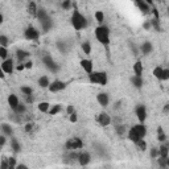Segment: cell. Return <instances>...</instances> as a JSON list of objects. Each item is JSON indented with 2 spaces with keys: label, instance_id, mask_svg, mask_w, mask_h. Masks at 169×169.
I'll return each mask as SVG.
<instances>
[{
  "label": "cell",
  "instance_id": "6da1fadb",
  "mask_svg": "<svg viewBox=\"0 0 169 169\" xmlns=\"http://www.w3.org/2000/svg\"><path fill=\"white\" fill-rule=\"evenodd\" d=\"M71 25L76 30H82L87 27V18L79 11L74 9L73 15H71Z\"/></svg>",
  "mask_w": 169,
  "mask_h": 169
},
{
  "label": "cell",
  "instance_id": "7a4b0ae2",
  "mask_svg": "<svg viewBox=\"0 0 169 169\" xmlns=\"http://www.w3.org/2000/svg\"><path fill=\"white\" fill-rule=\"evenodd\" d=\"M95 39L102 45H108L110 44V29L106 25H99L95 28Z\"/></svg>",
  "mask_w": 169,
  "mask_h": 169
},
{
  "label": "cell",
  "instance_id": "3957f363",
  "mask_svg": "<svg viewBox=\"0 0 169 169\" xmlns=\"http://www.w3.org/2000/svg\"><path fill=\"white\" fill-rule=\"evenodd\" d=\"M89 81L94 85H101V86H106L107 85V81H108V77H107V73L106 71H91L89 74Z\"/></svg>",
  "mask_w": 169,
  "mask_h": 169
},
{
  "label": "cell",
  "instance_id": "277c9868",
  "mask_svg": "<svg viewBox=\"0 0 169 169\" xmlns=\"http://www.w3.org/2000/svg\"><path fill=\"white\" fill-rule=\"evenodd\" d=\"M82 147H83V141L79 137H70L65 144V148L67 151H78Z\"/></svg>",
  "mask_w": 169,
  "mask_h": 169
},
{
  "label": "cell",
  "instance_id": "5b68a950",
  "mask_svg": "<svg viewBox=\"0 0 169 169\" xmlns=\"http://www.w3.org/2000/svg\"><path fill=\"white\" fill-rule=\"evenodd\" d=\"M24 37H25L27 40H29V41H34V40H37L40 37V32H39V29H37V28L30 25V27H28L25 29V32H24Z\"/></svg>",
  "mask_w": 169,
  "mask_h": 169
},
{
  "label": "cell",
  "instance_id": "8992f818",
  "mask_svg": "<svg viewBox=\"0 0 169 169\" xmlns=\"http://www.w3.org/2000/svg\"><path fill=\"white\" fill-rule=\"evenodd\" d=\"M65 87H66V83L64 82V81L55 79V81H53V82L49 83L48 89H49V91H50V92H58V91L65 90Z\"/></svg>",
  "mask_w": 169,
  "mask_h": 169
},
{
  "label": "cell",
  "instance_id": "52a82bcc",
  "mask_svg": "<svg viewBox=\"0 0 169 169\" xmlns=\"http://www.w3.org/2000/svg\"><path fill=\"white\" fill-rule=\"evenodd\" d=\"M42 62H44V65H45L50 71H53V73H57L58 71V65L55 64L54 60L50 57V55H45V57L42 58Z\"/></svg>",
  "mask_w": 169,
  "mask_h": 169
},
{
  "label": "cell",
  "instance_id": "ba28073f",
  "mask_svg": "<svg viewBox=\"0 0 169 169\" xmlns=\"http://www.w3.org/2000/svg\"><path fill=\"white\" fill-rule=\"evenodd\" d=\"M135 112H136V116H137V119H139L140 123L145 122V119H147V108H145V106L139 104V106L136 107Z\"/></svg>",
  "mask_w": 169,
  "mask_h": 169
},
{
  "label": "cell",
  "instance_id": "9c48e42d",
  "mask_svg": "<svg viewBox=\"0 0 169 169\" xmlns=\"http://www.w3.org/2000/svg\"><path fill=\"white\" fill-rule=\"evenodd\" d=\"M0 66H2L3 71L5 74H12V73H13V61H12L11 58H5Z\"/></svg>",
  "mask_w": 169,
  "mask_h": 169
},
{
  "label": "cell",
  "instance_id": "30bf717a",
  "mask_svg": "<svg viewBox=\"0 0 169 169\" xmlns=\"http://www.w3.org/2000/svg\"><path fill=\"white\" fill-rule=\"evenodd\" d=\"M97 119H98V123L101 124V126H103V127H107L108 124L111 123V116L107 114V112H101Z\"/></svg>",
  "mask_w": 169,
  "mask_h": 169
},
{
  "label": "cell",
  "instance_id": "8fae6325",
  "mask_svg": "<svg viewBox=\"0 0 169 169\" xmlns=\"http://www.w3.org/2000/svg\"><path fill=\"white\" fill-rule=\"evenodd\" d=\"M79 161V165H82V166H86V165H89L90 164V161H91V156L89 152H82V153H79L78 155V159Z\"/></svg>",
  "mask_w": 169,
  "mask_h": 169
},
{
  "label": "cell",
  "instance_id": "7c38bea8",
  "mask_svg": "<svg viewBox=\"0 0 169 169\" xmlns=\"http://www.w3.org/2000/svg\"><path fill=\"white\" fill-rule=\"evenodd\" d=\"M97 101L101 106H103V107H107L110 103V97L107 92H99L97 95Z\"/></svg>",
  "mask_w": 169,
  "mask_h": 169
},
{
  "label": "cell",
  "instance_id": "4fadbf2b",
  "mask_svg": "<svg viewBox=\"0 0 169 169\" xmlns=\"http://www.w3.org/2000/svg\"><path fill=\"white\" fill-rule=\"evenodd\" d=\"M134 129L136 131V134L139 135L140 139H144L147 135V127L144 126V123H139V124H136V126H134Z\"/></svg>",
  "mask_w": 169,
  "mask_h": 169
},
{
  "label": "cell",
  "instance_id": "5bb4252c",
  "mask_svg": "<svg viewBox=\"0 0 169 169\" xmlns=\"http://www.w3.org/2000/svg\"><path fill=\"white\" fill-rule=\"evenodd\" d=\"M81 67H82L87 74H90V73L94 70L92 61H91V60H82V61H81Z\"/></svg>",
  "mask_w": 169,
  "mask_h": 169
},
{
  "label": "cell",
  "instance_id": "9a60e30c",
  "mask_svg": "<svg viewBox=\"0 0 169 169\" xmlns=\"http://www.w3.org/2000/svg\"><path fill=\"white\" fill-rule=\"evenodd\" d=\"M20 103V101H18V98L17 95H15V94H11V95L8 97V104H9V107L12 110H15L17 107V104Z\"/></svg>",
  "mask_w": 169,
  "mask_h": 169
},
{
  "label": "cell",
  "instance_id": "2e32d148",
  "mask_svg": "<svg viewBox=\"0 0 169 169\" xmlns=\"http://www.w3.org/2000/svg\"><path fill=\"white\" fill-rule=\"evenodd\" d=\"M135 4L139 7V9L143 12V13H148L149 12V4L143 2V0H135Z\"/></svg>",
  "mask_w": 169,
  "mask_h": 169
},
{
  "label": "cell",
  "instance_id": "e0dca14e",
  "mask_svg": "<svg viewBox=\"0 0 169 169\" xmlns=\"http://www.w3.org/2000/svg\"><path fill=\"white\" fill-rule=\"evenodd\" d=\"M37 11H39V8H37V4L33 2V0H30L29 4H28V13L30 16L36 17L37 16Z\"/></svg>",
  "mask_w": 169,
  "mask_h": 169
},
{
  "label": "cell",
  "instance_id": "ac0fdd59",
  "mask_svg": "<svg viewBox=\"0 0 169 169\" xmlns=\"http://www.w3.org/2000/svg\"><path fill=\"white\" fill-rule=\"evenodd\" d=\"M0 128H2V131H3V135H5V136L13 135V129H12L11 124H8V123H3L2 126H0Z\"/></svg>",
  "mask_w": 169,
  "mask_h": 169
},
{
  "label": "cell",
  "instance_id": "d6986e66",
  "mask_svg": "<svg viewBox=\"0 0 169 169\" xmlns=\"http://www.w3.org/2000/svg\"><path fill=\"white\" fill-rule=\"evenodd\" d=\"M152 50H153L152 42H149V41L143 42V45H141V52H143V54H149V53H152Z\"/></svg>",
  "mask_w": 169,
  "mask_h": 169
},
{
  "label": "cell",
  "instance_id": "ffe728a7",
  "mask_svg": "<svg viewBox=\"0 0 169 169\" xmlns=\"http://www.w3.org/2000/svg\"><path fill=\"white\" fill-rule=\"evenodd\" d=\"M159 156H160V157L168 159V156H169V148H168V144H162L161 147H159Z\"/></svg>",
  "mask_w": 169,
  "mask_h": 169
},
{
  "label": "cell",
  "instance_id": "44dd1931",
  "mask_svg": "<svg viewBox=\"0 0 169 169\" xmlns=\"http://www.w3.org/2000/svg\"><path fill=\"white\" fill-rule=\"evenodd\" d=\"M134 74L135 76H143V64L141 61H136L134 64Z\"/></svg>",
  "mask_w": 169,
  "mask_h": 169
},
{
  "label": "cell",
  "instance_id": "7402d4cb",
  "mask_svg": "<svg viewBox=\"0 0 169 169\" xmlns=\"http://www.w3.org/2000/svg\"><path fill=\"white\" fill-rule=\"evenodd\" d=\"M127 137H128V139H129L131 141H132V143H136L137 140L140 139V137H139V135L136 134V131L134 129V127L128 129V135H127Z\"/></svg>",
  "mask_w": 169,
  "mask_h": 169
},
{
  "label": "cell",
  "instance_id": "603a6c76",
  "mask_svg": "<svg viewBox=\"0 0 169 169\" xmlns=\"http://www.w3.org/2000/svg\"><path fill=\"white\" fill-rule=\"evenodd\" d=\"M11 148H12V151H13L15 153H18L21 151V145H20V143H18L15 137H12V140H11Z\"/></svg>",
  "mask_w": 169,
  "mask_h": 169
},
{
  "label": "cell",
  "instance_id": "cb8c5ba5",
  "mask_svg": "<svg viewBox=\"0 0 169 169\" xmlns=\"http://www.w3.org/2000/svg\"><path fill=\"white\" fill-rule=\"evenodd\" d=\"M131 82H132V85L135 87L140 89V87L143 86V78L140 76H134V77H131Z\"/></svg>",
  "mask_w": 169,
  "mask_h": 169
},
{
  "label": "cell",
  "instance_id": "d4e9b609",
  "mask_svg": "<svg viewBox=\"0 0 169 169\" xmlns=\"http://www.w3.org/2000/svg\"><path fill=\"white\" fill-rule=\"evenodd\" d=\"M49 83H50V81H49V78L46 76L40 77V79H39V86L40 87H42V89H48Z\"/></svg>",
  "mask_w": 169,
  "mask_h": 169
},
{
  "label": "cell",
  "instance_id": "484cf974",
  "mask_svg": "<svg viewBox=\"0 0 169 169\" xmlns=\"http://www.w3.org/2000/svg\"><path fill=\"white\" fill-rule=\"evenodd\" d=\"M28 55H29V53H28L27 50H21V49H18V50L16 52V57H17L18 62H23V60L27 58Z\"/></svg>",
  "mask_w": 169,
  "mask_h": 169
},
{
  "label": "cell",
  "instance_id": "4316f807",
  "mask_svg": "<svg viewBox=\"0 0 169 169\" xmlns=\"http://www.w3.org/2000/svg\"><path fill=\"white\" fill-rule=\"evenodd\" d=\"M157 140L160 143H165L166 141V135L164 134V129H162V127H159L157 128Z\"/></svg>",
  "mask_w": 169,
  "mask_h": 169
},
{
  "label": "cell",
  "instance_id": "83f0119b",
  "mask_svg": "<svg viewBox=\"0 0 169 169\" xmlns=\"http://www.w3.org/2000/svg\"><path fill=\"white\" fill-rule=\"evenodd\" d=\"M162 70H164V69L160 67V66L155 67V69H153V77H155L156 79H159V81H162Z\"/></svg>",
  "mask_w": 169,
  "mask_h": 169
},
{
  "label": "cell",
  "instance_id": "f1b7e54d",
  "mask_svg": "<svg viewBox=\"0 0 169 169\" xmlns=\"http://www.w3.org/2000/svg\"><path fill=\"white\" fill-rule=\"evenodd\" d=\"M61 110H62V106L61 104H54V106H50V108H49L48 112L50 115H57Z\"/></svg>",
  "mask_w": 169,
  "mask_h": 169
},
{
  "label": "cell",
  "instance_id": "f546056e",
  "mask_svg": "<svg viewBox=\"0 0 169 169\" xmlns=\"http://www.w3.org/2000/svg\"><path fill=\"white\" fill-rule=\"evenodd\" d=\"M39 111H41V112H48L49 111V108H50V104H49V102H41V103H39Z\"/></svg>",
  "mask_w": 169,
  "mask_h": 169
},
{
  "label": "cell",
  "instance_id": "4dcf8cb0",
  "mask_svg": "<svg viewBox=\"0 0 169 169\" xmlns=\"http://www.w3.org/2000/svg\"><path fill=\"white\" fill-rule=\"evenodd\" d=\"M94 17H95V20H97L98 24H102L104 21V13L102 11H97L95 15H94Z\"/></svg>",
  "mask_w": 169,
  "mask_h": 169
},
{
  "label": "cell",
  "instance_id": "1f68e13d",
  "mask_svg": "<svg viewBox=\"0 0 169 169\" xmlns=\"http://www.w3.org/2000/svg\"><path fill=\"white\" fill-rule=\"evenodd\" d=\"M82 50H83V53L85 54H87L89 55L90 53H91V45H90V42L89 41H85V42H82Z\"/></svg>",
  "mask_w": 169,
  "mask_h": 169
},
{
  "label": "cell",
  "instance_id": "d6a6232c",
  "mask_svg": "<svg viewBox=\"0 0 169 169\" xmlns=\"http://www.w3.org/2000/svg\"><path fill=\"white\" fill-rule=\"evenodd\" d=\"M135 144H136V147L139 148L140 151H145L147 149V144H145V141H144V139H139Z\"/></svg>",
  "mask_w": 169,
  "mask_h": 169
},
{
  "label": "cell",
  "instance_id": "836d02e7",
  "mask_svg": "<svg viewBox=\"0 0 169 169\" xmlns=\"http://www.w3.org/2000/svg\"><path fill=\"white\" fill-rule=\"evenodd\" d=\"M8 44H9L8 37H7V36L0 34V46H5V48H7V46H8Z\"/></svg>",
  "mask_w": 169,
  "mask_h": 169
},
{
  "label": "cell",
  "instance_id": "e575fe53",
  "mask_svg": "<svg viewBox=\"0 0 169 169\" xmlns=\"http://www.w3.org/2000/svg\"><path fill=\"white\" fill-rule=\"evenodd\" d=\"M21 92L24 94V95H30V94H33V90H32V87H29V86H21Z\"/></svg>",
  "mask_w": 169,
  "mask_h": 169
},
{
  "label": "cell",
  "instance_id": "d590c367",
  "mask_svg": "<svg viewBox=\"0 0 169 169\" xmlns=\"http://www.w3.org/2000/svg\"><path fill=\"white\" fill-rule=\"evenodd\" d=\"M0 58L2 60H5L8 58V50L5 46H0Z\"/></svg>",
  "mask_w": 169,
  "mask_h": 169
},
{
  "label": "cell",
  "instance_id": "8d00e7d4",
  "mask_svg": "<svg viewBox=\"0 0 169 169\" xmlns=\"http://www.w3.org/2000/svg\"><path fill=\"white\" fill-rule=\"evenodd\" d=\"M25 110H27V107H25V106L18 103V104H17V107H16L13 111L16 112V114H24V112H25Z\"/></svg>",
  "mask_w": 169,
  "mask_h": 169
},
{
  "label": "cell",
  "instance_id": "74e56055",
  "mask_svg": "<svg viewBox=\"0 0 169 169\" xmlns=\"http://www.w3.org/2000/svg\"><path fill=\"white\" fill-rule=\"evenodd\" d=\"M151 157L152 159H157L159 157V148H156V147L151 148Z\"/></svg>",
  "mask_w": 169,
  "mask_h": 169
},
{
  "label": "cell",
  "instance_id": "f35d334b",
  "mask_svg": "<svg viewBox=\"0 0 169 169\" xmlns=\"http://www.w3.org/2000/svg\"><path fill=\"white\" fill-rule=\"evenodd\" d=\"M8 165H9V169L16 168V159L15 157H9L8 159Z\"/></svg>",
  "mask_w": 169,
  "mask_h": 169
},
{
  "label": "cell",
  "instance_id": "ab89813d",
  "mask_svg": "<svg viewBox=\"0 0 169 169\" xmlns=\"http://www.w3.org/2000/svg\"><path fill=\"white\" fill-rule=\"evenodd\" d=\"M151 25H153V28L156 30H160V23H159L157 18H153V20L151 21Z\"/></svg>",
  "mask_w": 169,
  "mask_h": 169
},
{
  "label": "cell",
  "instance_id": "60d3db41",
  "mask_svg": "<svg viewBox=\"0 0 169 169\" xmlns=\"http://www.w3.org/2000/svg\"><path fill=\"white\" fill-rule=\"evenodd\" d=\"M69 120H70L71 123H76V122L78 120V116H77V114H76V111H74L73 114L69 115Z\"/></svg>",
  "mask_w": 169,
  "mask_h": 169
},
{
  "label": "cell",
  "instance_id": "b9f144b4",
  "mask_svg": "<svg viewBox=\"0 0 169 169\" xmlns=\"http://www.w3.org/2000/svg\"><path fill=\"white\" fill-rule=\"evenodd\" d=\"M169 79V69H164L162 70V81H168Z\"/></svg>",
  "mask_w": 169,
  "mask_h": 169
},
{
  "label": "cell",
  "instance_id": "7bdbcfd3",
  "mask_svg": "<svg viewBox=\"0 0 169 169\" xmlns=\"http://www.w3.org/2000/svg\"><path fill=\"white\" fill-rule=\"evenodd\" d=\"M116 132L119 135H123L124 132H126V127H124V126H118L116 127Z\"/></svg>",
  "mask_w": 169,
  "mask_h": 169
},
{
  "label": "cell",
  "instance_id": "ee69618b",
  "mask_svg": "<svg viewBox=\"0 0 169 169\" xmlns=\"http://www.w3.org/2000/svg\"><path fill=\"white\" fill-rule=\"evenodd\" d=\"M62 7H64V9H69V8H70V0H64Z\"/></svg>",
  "mask_w": 169,
  "mask_h": 169
},
{
  "label": "cell",
  "instance_id": "f6af8a7d",
  "mask_svg": "<svg viewBox=\"0 0 169 169\" xmlns=\"http://www.w3.org/2000/svg\"><path fill=\"white\" fill-rule=\"evenodd\" d=\"M66 112H67L69 115L73 114V112H74V106H73V104H69L67 107H66Z\"/></svg>",
  "mask_w": 169,
  "mask_h": 169
},
{
  "label": "cell",
  "instance_id": "bcb514c9",
  "mask_svg": "<svg viewBox=\"0 0 169 169\" xmlns=\"http://www.w3.org/2000/svg\"><path fill=\"white\" fill-rule=\"evenodd\" d=\"M5 141H7V137H5V135H0V147H3Z\"/></svg>",
  "mask_w": 169,
  "mask_h": 169
},
{
  "label": "cell",
  "instance_id": "7dc6e473",
  "mask_svg": "<svg viewBox=\"0 0 169 169\" xmlns=\"http://www.w3.org/2000/svg\"><path fill=\"white\" fill-rule=\"evenodd\" d=\"M32 129H33V124L32 123H27L25 124V131H27V132H30Z\"/></svg>",
  "mask_w": 169,
  "mask_h": 169
},
{
  "label": "cell",
  "instance_id": "c3c4849f",
  "mask_svg": "<svg viewBox=\"0 0 169 169\" xmlns=\"http://www.w3.org/2000/svg\"><path fill=\"white\" fill-rule=\"evenodd\" d=\"M25 98H27V103H33V101H34L32 94H30V95H25Z\"/></svg>",
  "mask_w": 169,
  "mask_h": 169
},
{
  "label": "cell",
  "instance_id": "681fc988",
  "mask_svg": "<svg viewBox=\"0 0 169 169\" xmlns=\"http://www.w3.org/2000/svg\"><path fill=\"white\" fill-rule=\"evenodd\" d=\"M0 168H2V169H9L8 160H7V161H3V162H2V165H0Z\"/></svg>",
  "mask_w": 169,
  "mask_h": 169
},
{
  "label": "cell",
  "instance_id": "f907efd6",
  "mask_svg": "<svg viewBox=\"0 0 169 169\" xmlns=\"http://www.w3.org/2000/svg\"><path fill=\"white\" fill-rule=\"evenodd\" d=\"M24 66H25V69H32L33 62H32V61H27L25 64H24Z\"/></svg>",
  "mask_w": 169,
  "mask_h": 169
},
{
  "label": "cell",
  "instance_id": "816d5d0a",
  "mask_svg": "<svg viewBox=\"0 0 169 169\" xmlns=\"http://www.w3.org/2000/svg\"><path fill=\"white\" fill-rule=\"evenodd\" d=\"M16 69H17V71H23L24 69H25V66H24V64H23V62H20V64L17 65V67H16Z\"/></svg>",
  "mask_w": 169,
  "mask_h": 169
},
{
  "label": "cell",
  "instance_id": "f5cc1de1",
  "mask_svg": "<svg viewBox=\"0 0 169 169\" xmlns=\"http://www.w3.org/2000/svg\"><path fill=\"white\" fill-rule=\"evenodd\" d=\"M4 78H5V73L3 71L2 66H0V79H4Z\"/></svg>",
  "mask_w": 169,
  "mask_h": 169
},
{
  "label": "cell",
  "instance_id": "db71d44e",
  "mask_svg": "<svg viewBox=\"0 0 169 169\" xmlns=\"http://www.w3.org/2000/svg\"><path fill=\"white\" fill-rule=\"evenodd\" d=\"M16 168H17V169H27L28 166H27L25 164H18V165H16Z\"/></svg>",
  "mask_w": 169,
  "mask_h": 169
},
{
  "label": "cell",
  "instance_id": "11a10c76",
  "mask_svg": "<svg viewBox=\"0 0 169 169\" xmlns=\"http://www.w3.org/2000/svg\"><path fill=\"white\" fill-rule=\"evenodd\" d=\"M131 48H132V50H134V53H135V54H137V48L135 46V44H132V42H131Z\"/></svg>",
  "mask_w": 169,
  "mask_h": 169
},
{
  "label": "cell",
  "instance_id": "9f6ffc18",
  "mask_svg": "<svg viewBox=\"0 0 169 169\" xmlns=\"http://www.w3.org/2000/svg\"><path fill=\"white\" fill-rule=\"evenodd\" d=\"M143 28H144V29H149V28H151V23H144Z\"/></svg>",
  "mask_w": 169,
  "mask_h": 169
},
{
  "label": "cell",
  "instance_id": "6f0895ef",
  "mask_svg": "<svg viewBox=\"0 0 169 169\" xmlns=\"http://www.w3.org/2000/svg\"><path fill=\"white\" fill-rule=\"evenodd\" d=\"M153 15H155V18H157V20H159V12L156 9H153Z\"/></svg>",
  "mask_w": 169,
  "mask_h": 169
},
{
  "label": "cell",
  "instance_id": "680465c9",
  "mask_svg": "<svg viewBox=\"0 0 169 169\" xmlns=\"http://www.w3.org/2000/svg\"><path fill=\"white\" fill-rule=\"evenodd\" d=\"M3 23H4V16H3L2 13H0V25H2Z\"/></svg>",
  "mask_w": 169,
  "mask_h": 169
},
{
  "label": "cell",
  "instance_id": "91938a15",
  "mask_svg": "<svg viewBox=\"0 0 169 169\" xmlns=\"http://www.w3.org/2000/svg\"><path fill=\"white\" fill-rule=\"evenodd\" d=\"M143 2H145V3L149 4V5H152V4H153V0H143Z\"/></svg>",
  "mask_w": 169,
  "mask_h": 169
},
{
  "label": "cell",
  "instance_id": "94428289",
  "mask_svg": "<svg viewBox=\"0 0 169 169\" xmlns=\"http://www.w3.org/2000/svg\"><path fill=\"white\" fill-rule=\"evenodd\" d=\"M164 112H168V104H165V107H164Z\"/></svg>",
  "mask_w": 169,
  "mask_h": 169
}]
</instances>
